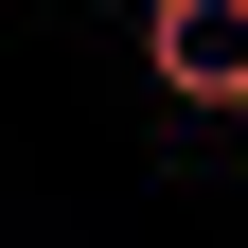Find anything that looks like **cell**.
I'll list each match as a JSON object with an SVG mask.
<instances>
[{
	"label": "cell",
	"instance_id": "cell-1",
	"mask_svg": "<svg viewBox=\"0 0 248 248\" xmlns=\"http://www.w3.org/2000/svg\"><path fill=\"white\" fill-rule=\"evenodd\" d=\"M142 71H160L177 107L248 124V0H142Z\"/></svg>",
	"mask_w": 248,
	"mask_h": 248
}]
</instances>
